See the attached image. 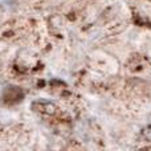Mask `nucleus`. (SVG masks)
Segmentation results:
<instances>
[{
    "label": "nucleus",
    "mask_w": 151,
    "mask_h": 151,
    "mask_svg": "<svg viewBox=\"0 0 151 151\" xmlns=\"http://www.w3.org/2000/svg\"><path fill=\"white\" fill-rule=\"evenodd\" d=\"M40 111L48 113V114H53L56 111V106L53 104H39Z\"/></svg>",
    "instance_id": "1"
}]
</instances>
